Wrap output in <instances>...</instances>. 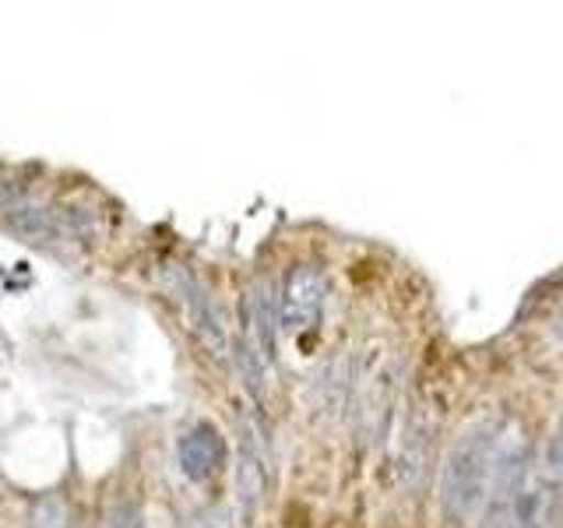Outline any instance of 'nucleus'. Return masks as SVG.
Segmentation results:
<instances>
[{"mask_svg": "<svg viewBox=\"0 0 563 528\" xmlns=\"http://www.w3.org/2000/svg\"><path fill=\"white\" fill-rule=\"evenodd\" d=\"M493 475H497V437L489 427L468 430L448 454L440 501L454 521H468L493 497Z\"/></svg>", "mask_w": 563, "mask_h": 528, "instance_id": "nucleus-1", "label": "nucleus"}, {"mask_svg": "<svg viewBox=\"0 0 563 528\" xmlns=\"http://www.w3.org/2000/svg\"><path fill=\"white\" fill-rule=\"evenodd\" d=\"M328 296V282L324 272L313 268V264H296L286 275V286H282V304H278V321L286 331L299 334L317 324Z\"/></svg>", "mask_w": 563, "mask_h": 528, "instance_id": "nucleus-2", "label": "nucleus"}, {"mask_svg": "<svg viewBox=\"0 0 563 528\" xmlns=\"http://www.w3.org/2000/svg\"><path fill=\"white\" fill-rule=\"evenodd\" d=\"M176 454H180V472L187 475V480L205 483L222 469L225 444H222V437L211 422H194V427L180 437Z\"/></svg>", "mask_w": 563, "mask_h": 528, "instance_id": "nucleus-3", "label": "nucleus"}, {"mask_svg": "<svg viewBox=\"0 0 563 528\" xmlns=\"http://www.w3.org/2000/svg\"><path fill=\"white\" fill-rule=\"evenodd\" d=\"M180 293H184V307H187V328H190V334H194V339H198L216 360H225L229 339H225V328H222V321H219V310L211 307L208 293H205L190 275H180Z\"/></svg>", "mask_w": 563, "mask_h": 528, "instance_id": "nucleus-4", "label": "nucleus"}, {"mask_svg": "<svg viewBox=\"0 0 563 528\" xmlns=\"http://www.w3.org/2000/svg\"><path fill=\"white\" fill-rule=\"evenodd\" d=\"M240 501L246 507H254L261 497H264V483H268V475H264V451H261V440L254 433V427H246V437H240Z\"/></svg>", "mask_w": 563, "mask_h": 528, "instance_id": "nucleus-5", "label": "nucleus"}, {"mask_svg": "<svg viewBox=\"0 0 563 528\" xmlns=\"http://www.w3.org/2000/svg\"><path fill=\"white\" fill-rule=\"evenodd\" d=\"M32 521H35V528H67V510L57 497H46L35 504Z\"/></svg>", "mask_w": 563, "mask_h": 528, "instance_id": "nucleus-6", "label": "nucleus"}, {"mask_svg": "<svg viewBox=\"0 0 563 528\" xmlns=\"http://www.w3.org/2000/svg\"><path fill=\"white\" fill-rule=\"evenodd\" d=\"M99 528H145V525H141L137 507H131V504H117V507H110V515L102 518Z\"/></svg>", "mask_w": 563, "mask_h": 528, "instance_id": "nucleus-7", "label": "nucleus"}, {"mask_svg": "<svg viewBox=\"0 0 563 528\" xmlns=\"http://www.w3.org/2000/svg\"><path fill=\"white\" fill-rule=\"evenodd\" d=\"M550 469L556 475H563V430L553 437V444H550Z\"/></svg>", "mask_w": 563, "mask_h": 528, "instance_id": "nucleus-8", "label": "nucleus"}, {"mask_svg": "<svg viewBox=\"0 0 563 528\" xmlns=\"http://www.w3.org/2000/svg\"><path fill=\"white\" fill-rule=\"evenodd\" d=\"M560 328H563V317H560Z\"/></svg>", "mask_w": 563, "mask_h": 528, "instance_id": "nucleus-9", "label": "nucleus"}]
</instances>
